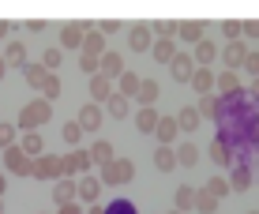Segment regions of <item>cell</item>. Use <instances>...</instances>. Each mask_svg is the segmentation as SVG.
Returning a JSON list of instances; mask_svg holds the SVG:
<instances>
[{
	"label": "cell",
	"instance_id": "obj_1",
	"mask_svg": "<svg viewBox=\"0 0 259 214\" xmlns=\"http://www.w3.org/2000/svg\"><path fill=\"white\" fill-rule=\"evenodd\" d=\"M49 117H53V102L34 98L30 105H23L19 117H15V128H19V132H38L41 124H49Z\"/></svg>",
	"mask_w": 259,
	"mask_h": 214
},
{
	"label": "cell",
	"instance_id": "obj_2",
	"mask_svg": "<svg viewBox=\"0 0 259 214\" xmlns=\"http://www.w3.org/2000/svg\"><path fill=\"white\" fill-rule=\"evenodd\" d=\"M4 165L12 169L15 177H34V158L26 154V150L19 147V143H15V147H8V150H4Z\"/></svg>",
	"mask_w": 259,
	"mask_h": 214
},
{
	"label": "cell",
	"instance_id": "obj_3",
	"mask_svg": "<svg viewBox=\"0 0 259 214\" xmlns=\"http://www.w3.org/2000/svg\"><path fill=\"white\" fill-rule=\"evenodd\" d=\"M34 177H38V181H64V158L60 154H46V158H38V162H34Z\"/></svg>",
	"mask_w": 259,
	"mask_h": 214
},
{
	"label": "cell",
	"instance_id": "obj_4",
	"mask_svg": "<svg viewBox=\"0 0 259 214\" xmlns=\"http://www.w3.org/2000/svg\"><path fill=\"white\" fill-rule=\"evenodd\" d=\"M132 177H136V162H128V158H117L113 165L102 169V181L113 184V188H120V184H128Z\"/></svg>",
	"mask_w": 259,
	"mask_h": 214
},
{
	"label": "cell",
	"instance_id": "obj_5",
	"mask_svg": "<svg viewBox=\"0 0 259 214\" xmlns=\"http://www.w3.org/2000/svg\"><path fill=\"white\" fill-rule=\"evenodd\" d=\"M94 165L91 150H71V154H64V177H71V181H79V177H87V169Z\"/></svg>",
	"mask_w": 259,
	"mask_h": 214
},
{
	"label": "cell",
	"instance_id": "obj_6",
	"mask_svg": "<svg viewBox=\"0 0 259 214\" xmlns=\"http://www.w3.org/2000/svg\"><path fill=\"white\" fill-rule=\"evenodd\" d=\"M248 41H226V49H222V64H226L229 71H237V68H244V60H248Z\"/></svg>",
	"mask_w": 259,
	"mask_h": 214
},
{
	"label": "cell",
	"instance_id": "obj_7",
	"mask_svg": "<svg viewBox=\"0 0 259 214\" xmlns=\"http://www.w3.org/2000/svg\"><path fill=\"white\" fill-rule=\"evenodd\" d=\"M195 68H199V64H195L192 53H181V57L169 64V75H173L177 83H192V79H195Z\"/></svg>",
	"mask_w": 259,
	"mask_h": 214
},
{
	"label": "cell",
	"instance_id": "obj_8",
	"mask_svg": "<svg viewBox=\"0 0 259 214\" xmlns=\"http://www.w3.org/2000/svg\"><path fill=\"white\" fill-rule=\"evenodd\" d=\"M154 41H158L154 30H150V26H143V23L128 30V46L136 49V53H150V49H154Z\"/></svg>",
	"mask_w": 259,
	"mask_h": 214
},
{
	"label": "cell",
	"instance_id": "obj_9",
	"mask_svg": "<svg viewBox=\"0 0 259 214\" xmlns=\"http://www.w3.org/2000/svg\"><path fill=\"white\" fill-rule=\"evenodd\" d=\"M87 46V30L83 23H68L60 26V49H83Z\"/></svg>",
	"mask_w": 259,
	"mask_h": 214
},
{
	"label": "cell",
	"instance_id": "obj_10",
	"mask_svg": "<svg viewBox=\"0 0 259 214\" xmlns=\"http://www.w3.org/2000/svg\"><path fill=\"white\" fill-rule=\"evenodd\" d=\"M75 120H79V128H83V132H98V128H102V120H105V113L98 109V102H91V105H83V109L75 113Z\"/></svg>",
	"mask_w": 259,
	"mask_h": 214
},
{
	"label": "cell",
	"instance_id": "obj_11",
	"mask_svg": "<svg viewBox=\"0 0 259 214\" xmlns=\"http://www.w3.org/2000/svg\"><path fill=\"white\" fill-rule=\"evenodd\" d=\"M91 158H94V165H98V169H105V165L117 162V150H113V143H109V139H94V143H91Z\"/></svg>",
	"mask_w": 259,
	"mask_h": 214
},
{
	"label": "cell",
	"instance_id": "obj_12",
	"mask_svg": "<svg viewBox=\"0 0 259 214\" xmlns=\"http://www.w3.org/2000/svg\"><path fill=\"white\" fill-rule=\"evenodd\" d=\"M53 199L60 203V207H68V203L79 199V181H71V177H64V181L53 184Z\"/></svg>",
	"mask_w": 259,
	"mask_h": 214
},
{
	"label": "cell",
	"instance_id": "obj_13",
	"mask_svg": "<svg viewBox=\"0 0 259 214\" xmlns=\"http://www.w3.org/2000/svg\"><path fill=\"white\" fill-rule=\"evenodd\" d=\"M218 94H222V98H237V94H244V87H240V75H237V71L222 68V75H218Z\"/></svg>",
	"mask_w": 259,
	"mask_h": 214
},
{
	"label": "cell",
	"instance_id": "obj_14",
	"mask_svg": "<svg viewBox=\"0 0 259 214\" xmlns=\"http://www.w3.org/2000/svg\"><path fill=\"white\" fill-rule=\"evenodd\" d=\"M0 57L8 60V68H19V71H23L26 64H30V60H26V46H23V41H8Z\"/></svg>",
	"mask_w": 259,
	"mask_h": 214
},
{
	"label": "cell",
	"instance_id": "obj_15",
	"mask_svg": "<svg viewBox=\"0 0 259 214\" xmlns=\"http://www.w3.org/2000/svg\"><path fill=\"white\" fill-rule=\"evenodd\" d=\"M83 30H87V46H83V53H91V57H105V34L102 30H94L91 23H83Z\"/></svg>",
	"mask_w": 259,
	"mask_h": 214
},
{
	"label": "cell",
	"instance_id": "obj_16",
	"mask_svg": "<svg viewBox=\"0 0 259 214\" xmlns=\"http://www.w3.org/2000/svg\"><path fill=\"white\" fill-rule=\"evenodd\" d=\"M210 162L218 165V169H226V165H233V162H237V154H233V147H229V143L214 139V143H210Z\"/></svg>",
	"mask_w": 259,
	"mask_h": 214
},
{
	"label": "cell",
	"instance_id": "obj_17",
	"mask_svg": "<svg viewBox=\"0 0 259 214\" xmlns=\"http://www.w3.org/2000/svg\"><path fill=\"white\" fill-rule=\"evenodd\" d=\"M98 195H102V177H79V199L83 203H98Z\"/></svg>",
	"mask_w": 259,
	"mask_h": 214
},
{
	"label": "cell",
	"instance_id": "obj_18",
	"mask_svg": "<svg viewBox=\"0 0 259 214\" xmlns=\"http://www.w3.org/2000/svg\"><path fill=\"white\" fill-rule=\"evenodd\" d=\"M203 30H207V26H203L199 19H184V23H181V34H177V38H181L184 46H199V41H203Z\"/></svg>",
	"mask_w": 259,
	"mask_h": 214
},
{
	"label": "cell",
	"instance_id": "obj_19",
	"mask_svg": "<svg viewBox=\"0 0 259 214\" xmlns=\"http://www.w3.org/2000/svg\"><path fill=\"white\" fill-rule=\"evenodd\" d=\"M192 87H195V94H214V87H218V75H214L210 68H195V79H192Z\"/></svg>",
	"mask_w": 259,
	"mask_h": 214
},
{
	"label": "cell",
	"instance_id": "obj_20",
	"mask_svg": "<svg viewBox=\"0 0 259 214\" xmlns=\"http://www.w3.org/2000/svg\"><path fill=\"white\" fill-rule=\"evenodd\" d=\"M195 109L203 113V120H222V98L218 94H203L195 102Z\"/></svg>",
	"mask_w": 259,
	"mask_h": 214
},
{
	"label": "cell",
	"instance_id": "obj_21",
	"mask_svg": "<svg viewBox=\"0 0 259 214\" xmlns=\"http://www.w3.org/2000/svg\"><path fill=\"white\" fill-rule=\"evenodd\" d=\"M154 169H162V173H173V169H181V158H177L173 147H158L154 150Z\"/></svg>",
	"mask_w": 259,
	"mask_h": 214
},
{
	"label": "cell",
	"instance_id": "obj_22",
	"mask_svg": "<svg viewBox=\"0 0 259 214\" xmlns=\"http://www.w3.org/2000/svg\"><path fill=\"white\" fill-rule=\"evenodd\" d=\"M158 124H162V117H158V109H136V128L143 132V136H154Z\"/></svg>",
	"mask_w": 259,
	"mask_h": 214
},
{
	"label": "cell",
	"instance_id": "obj_23",
	"mask_svg": "<svg viewBox=\"0 0 259 214\" xmlns=\"http://www.w3.org/2000/svg\"><path fill=\"white\" fill-rule=\"evenodd\" d=\"M150 30H154L158 41H173L177 34H181V23H177V19H154V23H150Z\"/></svg>",
	"mask_w": 259,
	"mask_h": 214
},
{
	"label": "cell",
	"instance_id": "obj_24",
	"mask_svg": "<svg viewBox=\"0 0 259 214\" xmlns=\"http://www.w3.org/2000/svg\"><path fill=\"white\" fill-rule=\"evenodd\" d=\"M117 91H120L124 98H139V91H143V75H136V71H124V75L117 79Z\"/></svg>",
	"mask_w": 259,
	"mask_h": 214
},
{
	"label": "cell",
	"instance_id": "obj_25",
	"mask_svg": "<svg viewBox=\"0 0 259 214\" xmlns=\"http://www.w3.org/2000/svg\"><path fill=\"white\" fill-rule=\"evenodd\" d=\"M113 94H117V91H113V79L109 75H94L91 79V98H94V102H109Z\"/></svg>",
	"mask_w": 259,
	"mask_h": 214
},
{
	"label": "cell",
	"instance_id": "obj_26",
	"mask_svg": "<svg viewBox=\"0 0 259 214\" xmlns=\"http://www.w3.org/2000/svg\"><path fill=\"white\" fill-rule=\"evenodd\" d=\"M124 71H128V68H124V57H120V53H105V57H102V75H109V79H120L124 75Z\"/></svg>",
	"mask_w": 259,
	"mask_h": 214
},
{
	"label": "cell",
	"instance_id": "obj_27",
	"mask_svg": "<svg viewBox=\"0 0 259 214\" xmlns=\"http://www.w3.org/2000/svg\"><path fill=\"white\" fill-rule=\"evenodd\" d=\"M150 57H154L158 64H173V60L181 57V49H177V41H154V49H150Z\"/></svg>",
	"mask_w": 259,
	"mask_h": 214
},
{
	"label": "cell",
	"instance_id": "obj_28",
	"mask_svg": "<svg viewBox=\"0 0 259 214\" xmlns=\"http://www.w3.org/2000/svg\"><path fill=\"white\" fill-rule=\"evenodd\" d=\"M23 79L34 87V91H41V87H46V79H49V68L41 64V60H38V64H26V68H23Z\"/></svg>",
	"mask_w": 259,
	"mask_h": 214
},
{
	"label": "cell",
	"instance_id": "obj_29",
	"mask_svg": "<svg viewBox=\"0 0 259 214\" xmlns=\"http://www.w3.org/2000/svg\"><path fill=\"white\" fill-rule=\"evenodd\" d=\"M218 53H222V49H218V46H214V41H210V38H203V41H199V46H195V53H192V57H195V64H199V68H210V60H214V57H218Z\"/></svg>",
	"mask_w": 259,
	"mask_h": 214
},
{
	"label": "cell",
	"instance_id": "obj_30",
	"mask_svg": "<svg viewBox=\"0 0 259 214\" xmlns=\"http://www.w3.org/2000/svg\"><path fill=\"white\" fill-rule=\"evenodd\" d=\"M173 199H177V210H195V199H199V188H188V184H181V188L173 192Z\"/></svg>",
	"mask_w": 259,
	"mask_h": 214
},
{
	"label": "cell",
	"instance_id": "obj_31",
	"mask_svg": "<svg viewBox=\"0 0 259 214\" xmlns=\"http://www.w3.org/2000/svg\"><path fill=\"white\" fill-rule=\"evenodd\" d=\"M177 124H181V132H188V136H192V132L203 124V113L195 109V105H188V109H181V113H177Z\"/></svg>",
	"mask_w": 259,
	"mask_h": 214
},
{
	"label": "cell",
	"instance_id": "obj_32",
	"mask_svg": "<svg viewBox=\"0 0 259 214\" xmlns=\"http://www.w3.org/2000/svg\"><path fill=\"white\" fill-rule=\"evenodd\" d=\"M19 147L26 150V154H30L34 158V162H38V158H46V139H41L38 136V132H26V136H23V143H19Z\"/></svg>",
	"mask_w": 259,
	"mask_h": 214
},
{
	"label": "cell",
	"instance_id": "obj_33",
	"mask_svg": "<svg viewBox=\"0 0 259 214\" xmlns=\"http://www.w3.org/2000/svg\"><path fill=\"white\" fill-rule=\"evenodd\" d=\"M105 109H109V117H113V120H124V117H128V109H132V98H124V94L117 91V94L109 98V102H105Z\"/></svg>",
	"mask_w": 259,
	"mask_h": 214
},
{
	"label": "cell",
	"instance_id": "obj_34",
	"mask_svg": "<svg viewBox=\"0 0 259 214\" xmlns=\"http://www.w3.org/2000/svg\"><path fill=\"white\" fill-rule=\"evenodd\" d=\"M158 94H162V91H158V83H154V79H143V91H139V98H136V102H139V109H154Z\"/></svg>",
	"mask_w": 259,
	"mask_h": 214
},
{
	"label": "cell",
	"instance_id": "obj_35",
	"mask_svg": "<svg viewBox=\"0 0 259 214\" xmlns=\"http://www.w3.org/2000/svg\"><path fill=\"white\" fill-rule=\"evenodd\" d=\"M177 132H181V124H177V117H162V124H158L154 136L162 139V147H169V143L177 139Z\"/></svg>",
	"mask_w": 259,
	"mask_h": 214
},
{
	"label": "cell",
	"instance_id": "obj_36",
	"mask_svg": "<svg viewBox=\"0 0 259 214\" xmlns=\"http://www.w3.org/2000/svg\"><path fill=\"white\" fill-rule=\"evenodd\" d=\"M229 184H233V192H248V188H252V169L233 165V173H229Z\"/></svg>",
	"mask_w": 259,
	"mask_h": 214
},
{
	"label": "cell",
	"instance_id": "obj_37",
	"mask_svg": "<svg viewBox=\"0 0 259 214\" xmlns=\"http://www.w3.org/2000/svg\"><path fill=\"white\" fill-rule=\"evenodd\" d=\"M177 158H181V169H195V162H199L195 143H181V147H177Z\"/></svg>",
	"mask_w": 259,
	"mask_h": 214
},
{
	"label": "cell",
	"instance_id": "obj_38",
	"mask_svg": "<svg viewBox=\"0 0 259 214\" xmlns=\"http://www.w3.org/2000/svg\"><path fill=\"white\" fill-rule=\"evenodd\" d=\"M203 188H207V192L214 195V199H226V195H229V192H233V184H229V181H226V177H210V181H207V184H203Z\"/></svg>",
	"mask_w": 259,
	"mask_h": 214
},
{
	"label": "cell",
	"instance_id": "obj_39",
	"mask_svg": "<svg viewBox=\"0 0 259 214\" xmlns=\"http://www.w3.org/2000/svg\"><path fill=\"white\" fill-rule=\"evenodd\" d=\"M83 136H87V132L79 128V120H68L64 128H60V139H64V143H71V147H79V139H83Z\"/></svg>",
	"mask_w": 259,
	"mask_h": 214
},
{
	"label": "cell",
	"instance_id": "obj_40",
	"mask_svg": "<svg viewBox=\"0 0 259 214\" xmlns=\"http://www.w3.org/2000/svg\"><path fill=\"white\" fill-rule=\"evenodd\" d=\"M195 210L199 214H218V199L207 192V188H199V199H195Z\"/></svg>",
	"mask_w": 259,
	"mask_h": 214
},
{
	"label": "cell",
	"instance_id": "obj_41",
	"mask_svg": "<svg viewBox=\"0 0 259 214\" xmlns=\"http://www.w3.org/2000/svg\"><path fill=\"white\" fill-rule=\"evenodd\" d=\"M41 98H46V102H57V98H60V79L57 75H53V71H49V79H46V87H41V91H38Z\"/></svg>",
	"mask_w": 259,
	"mask_h": 214
},
{
	"label": "cell",
	"instance_id": "obj_42",
	"mask_svg": "<svg viewBox=\"0 0 259 214\" xmlns=\"http://www.w3.org/2000/svg\"><path fill=\"white\" fill-rule=\"evenodd\" d=\"M60 60H64V49H60V46H57V49H46V53H41V64H46L49 71H57V68H60Z\"/></svg>",
	"mask_w": 259,
	"mask_h": 214
},
{
	"label": "cell",
	"instance_id": "obj_43",
	"mask_svg": "<svg viewBox=\"0 0 259 214\" xmlns=\"http://www.w3.org/2000/svg\"><path fill=\"white\" fill-rule=\"evenodd\" d=\"M15 132H19V128H15V124H0V147H15Z\"/></svg>",
	"mask_w": 259,
	"mask_h": 214
},
{
	"label": "cell",
	"instance_id": "obj_44",
	"mask_svg": "<svg viewBox=\"0 0 259 214\" xmlns=\"http://www.w3.org/2000/svg\"><path fill=\"white\" fill-rule=\"evenodd\" d=\"M244 71H248V75H252L255 83H259V49H252V53H248V60H244Z\"/></svg>",
	"mask_w": 259,
	"mask_h": 214
},
{
	"label": "cell",
	"instance_id": "obj_45",
	"mask_svg": "<svg viewBox=\"0 0 259 214\" xmlns=\"http://www.w3.org/2000/svg\"><path fill=\"white\" fill-rule=\"evenodd\" d=\"M105 214H136V207H132L128 199H117V203H109V207H105Z\"/></svg>",
	"mask_w": 259,
	"mask_h": 214
},
{
	"label": "cell",
	"instance_id": "obj_46",
	"mask_svg": "<svg viewBox=\"0 0 259 214\" xmlns=\"http://www.w3.org/2000/svg\"><path fill=\"white\" fill-rule=\"evenodd\" d=\"M244 41H259V19H244Z\"/></svg>",
	"mask_w": 259,
	"mask_h": 214
},
{
	"label": "cell",
	"instance_id": "obj_47",
	"mask_svg": "<svg viewBox=\"0 0 259 214\" xmlns=\"http://www.w3.org/2000/svg\"><path fill=\"white\" fill-rule=\"evenodd\" d=\"M98 30H102V34H117L120 23H117V19H102V23H98Z\"/></svg>",
	"mask_w": 259,
	"mask_h": 214
},
{
	"label": "cell",
	"instance_id": "obj_48",
	"mask_svg": "<svg viewBox=\"0 0 259 214\" xmlns=\"http://www.w3.org/2000/svg\"><path fill=\"white\" fill-rule=\"evenodd\" d=\"M26 30H30V34H41V30H46V23H41V19H30V23H26Z\"/></svg>",
	"mask_w": 259,
	"mask_h": 214
},
{
	"label": "cell",
	"instance_id": "obj_49",
	"mask_svg": "<svg viewBox=\"0 0 259 214\" xmlns=\"http://www.w3.org/2000/svg\"><path fill=\"white\" fill-rule=\"evenodd\" d=\"M57 214H83V210H79V207H75V203H68V207H60Z\"/></svg>",
	"mask_w": 259,
	"mask_h": 214
},
{
	"label": "cell",
	"instance_id": "obj_50",
	"mask_svg": "<svg viewBox=\"0 0 259 214\" xmlns=\"http://www.w3.org/2000/svg\"><path fill=\"white\" fill-rule=\"evenodd\" d=\"M8 34H12V26H8V23H0V41H12Z\"/></svg>",
	"mask_w": 259,
	"mask_h": 214
},
{
	"label": "cell",
	"instance_id": "obj_51",
	"mask_svg": "<svg viewBox=\"0 0 259 214\" xmlns=\"http://www.w3.org/2000/svg\"><path fill=\"white\" fill-rule=\"evenodd\" d=\"M4 71H8V60H4V57H0V79H4Z\"/></svg>",
	"mask_w": 259,
	"mask_h": 214
},
{
	"label": "cell",
	"instance_id": "obj_52",
	"mask_svg": "<svg viewBox=\"0 0 259 214\" xmlns=\"http://www.w3.org/2000/svg\"><path fill=\"white\" fill-rule=\"evenodd\" d=\"M4 188H8V181H4V177H0V199H4Z\"/></svg>",
	"mask_w": 259,
	"mask_h": 214
},
{
	"label": "cell",
	"instance_id": "obj_53",
	"mask_svg": "<svg viewBox=\"0 0 259 214\" xmlns=\"http://www.w3.org/2000/svg\"><path fill=\"white\" fill-rule=\"evenodd\" d=\"M91 214H105V210H102V207H91Z\"/></svg>",
	"mask_w": 259,
	"mask_h": 214
},
{
	"label": "cell",
	"instance_id": "obj_54",
	"mask_svg": "<svg viewBox=\"0 0 259 214\" xmlns=\"http://www.w3.org/2000/svg\"><path fill=\"white\" fill-rule=\"evenodd\" d=\"M169 214H184V210H169Z\"/></svg>",
	"mask_w": 259,
	"mask_h": 214
},
{
	"label": "cell",
	"instance_id": "obj_55",
	"mask_svg": "<svg viewBox=\"0 0 259 214\" xmlns=\"http://www.w3.org/2000/svg\"><path fill=\"white\" fill-rule=\"evenodd\" d=\"M248 214H259V210H248Z\"/></svg>",
	"mask_w": 259,
	"mask_h": 214
},
{
	"label": "cell",
	"instance_id": "obj_56",
	"mask_svg": "<svg viewBox=\"0 0 259 214\" xmlns=\"http://www.w3.org/2000/svg\"><path fill=\"white\" fill-rule=\"evenodd\" d=\"M0 210H4V207H0Z\"/></svg>",
	"mask_w": 259,
	"mask_h": 214
}]
</instances>
